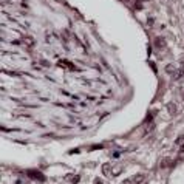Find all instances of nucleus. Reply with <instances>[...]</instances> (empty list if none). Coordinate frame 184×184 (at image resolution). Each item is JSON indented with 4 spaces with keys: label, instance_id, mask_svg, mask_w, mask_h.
Masks as SVG:
<instances>
[{
    "label": "nucleus",
    "instance_id": "f257e3e1",
    "mask_svg": "<svg viewBox=\"0 0 184 184\" xmlns=\"http://www.w3.org/2000/svg\"><path fill=\"white\" fill-rule=\"evenodd\" d=\"M153 47H155L156 50H166L167 42H166V39H164L163 36H156L155 39H153Z\"/></svg>",
    "mask_w": 184,
    "mask_h": 184
},
{
    "label": "nucleus",
    "instance_id": "f03ea898",
    "mask_svg": "<svg viewBox=\"0 0 184 184\" xmlns=\"http://www.w3.org/2000/svg\"><path fill=\"white\" fill-rule=\"evenodd\" d=\"M26 173L31 179H39V181H45V175L40 173L39 170H26Z\"/></svg>",
    "mask_w": 184,
    "mask_h": 184
},
{
    "label": "nucleus",
    "instance_id": "7ed1b4c3",
    "mask_svg": "<svg viewBox=\"0 0 184 184\" xmlns=\"http://www.w3.org/2000/svg\"><path fill=\"white\" fill-rule=\"evenodd\" d=\"M20 43L29 48V47H33V45L36 43V42H34V39H33L31 36H23V37H22V39H20Z\"/></svg>",
    "mask_w": 184,
    "mask_h": 184
},
{
    "label": "nucleus",
    "instance_id": "20e7f679",
    "mask_svg": "<svg viewBox=\"0 0 184 184\" xmlns=\"http://www.w3.org/2000/svg\"><path fill=\"white\" fill-rule=\"evenodd\" d=\"M155 127H156V124L155 122H147V124H145V127H144V132H143V135L145 136V135H150V133L153 132V130H155Z\"/></svg>",
    "mask_w": 184,
    "mask_h": 184
},
{
    "label": "nucleus",
    "instance_id": "39448f33",
    "mask_svg": "<svg viewBox=\"0 0 184 184\" xmlns=\"http://www.w3.org/2000/svg\"><path fill=\"white\" fill-rule=\"evenodd\" d=\"M144 179H145V175L144 173H138V175H135L132 178V181H133V184H143Z\"/></svg>",
    "mask_w": 184,
    "mask_h": 184
},
{
    "label": "nucleus",
    "instance_id": "423d86ee",
    "mask_svg": "<svg viewBox=\"0 0 184 184\" xmlns=\"http://www.w3.org/2000/svg\"><path fill=\"white\" fill-rule=\"evenodd\" d=\"M166 73H167V74H170L172 78H173V76H175V73H176L175 65H167V67H166Z\"/></svg>",
    "mask_w": 184,
    "mask_h": 184
},
{
    "label": "nucleus",
    "instance_id": "0eeeda50",
    "mask_svg": "<svg viewBox=\"0 0 184 184\" xmlns=\"http://www.w3.org/2000/svg\"><path fill=\"white\" fill-rule=\"evenodd\" d=\"M60 65V67H65V68H70V70H76V67L73 65L71 62H65V60H60V62H57Z\"/></svg>",
    "mask_w": 184,
    "mask_h": 184
},
{
    "label": "nucleus",
    "instance_id": "6e6552de",
    "mask_svg": "<svg viewBox=\"0 0 184 184\" xmlns=\"http://www.w3.org/2000/svg\"><path fill=\"white\" fill-rule=\"evenodd\" d=\"M172 164V161H170V158H164L163 161H161V164H159V167L161 169H166V167H169Z\"/></svg>",
    "mask_w": 184,
    "mask_h": 184
},
{
    "label": "nucleus",
    "instance_id": "1a4fd4ad",
    "mask_svg": "<svg viewBox=\"0 0 184 184\" xmlns=\"http://www.w3.org/2000/svg\"><path fill=\"white\" fill-rule=\"evenodd\" d=\"M110 170H112V167H110V164H104V166H102V173L104 175H108L110 173Z\"/></svg>",
    "mask_w": 184,
    "mask_h": 184
},
{
    "label": "nucleus",
    "instance_id": "9d476101",
    "mask_svg": "<svg viewBox=\"0 0 184 184\" xmlns=\"http://www.w3.org/2000/svg\"><path fill=\"white\" fill-rule=\"evenodd\" d=\"M167 110H169V113L175 114V112H176V110H175V104H169L167 105Z\"/></svg>",
    "mask_w": 184,
    "mask_h": 184
},
{
    "label": "nucleus",
    "instance_id": "9b49d317",
    "mask_svg": "<svg viewBox=\"0 0 184 184\" xmlns=\"http://www.w3.org/2000/svg\"><path fill=\"white\" fill-rule=\"evenodd\" d=\"M68 34H70L68 31H62V39H64L65 42H68V39H70V36H68Z\"/></svg>",
    "mask_w": 184,
    "mask_h": 184
},
{
    "label": "nucleus",
    "instance_id": "f8f14e48",
    "mask_svg": "<svg viewBox=\"0 0 184 184\" xmlns=\"http://www.w3.org/2000/svg\"><path fill=\"white\" fill-rule=\"evenodd\" d=\"M183 143H184V136H179V138H178V139H176V141H175V144H176V145H181Z\"/></svg>",
    "mask_w": 184,
    "mask_h": 184
},
{
    "label": "nucleus",
    "instance_id": "ddd939ff",
    "mask_svg": "<svg viewBox=\"0 0 184 184\" xmlns=\"http://www.w3.org/2000/svg\"><path fill=\"white\" fill-rule=\"evenodd\" d=\"M119 173H121V167H116V169H114V172H113V175L116 176V175H119Z\"/></svg>",
    "mask_w": 184,
    "mask_h": 184
},
{
    "label": "nucleus",
    "instance_id": "4468645a",
    "mask_svg": "<svg viewBox=\"0 0 184 184\" xmlns=\"http://www.w3.org/2000/svg\"><path fill=\"white\" fill-rule=\"evenodd\" d=\"M122 184H133V181H132V178H128V179H125V181H122Z\"/></svg>",
    "mask_w": 184,
    "mask_h": 184
},
{
    "label": "nucleus",
    "instance_id": "2eb2a0df",
    "mask_svg": "<svg viewBox=\"0 0 184 184\" xmlns=\"http://www.w3.org/2000/svg\"><path fill=\"white\" fill-rule=\"evenodd\" d=\"M79 179H80V178H79V175H76L74 178H73V183H74V184H76V183H79Z\"/></svg>",
    "mask_w": 184,
    "mask_h": 184
},
{
    "label": "nucleus",
    "instance_id": "dca6fc26",
    "mask_svg": "<svg viewBox=\"0 0 184 184\" xmlns=\"http://www.w3.org/2000/svg\"><path fill=\"white\" fill-rule=\"evenodd\" d=\"M94 184H102V179L101 178H96V179H94Z\"/></svg>",
    "mask_w": 184,
    "mask_h": 184
},
{
    "label": "nucleus",
    "instance_id": "f3484780",
    "mask_svg": "<svg viewBox=\"0 0 184 184\" xmlns=\"http://www.w3.org/2000/svg\"><path fill=\"white\" fill-rule=\"evenodd\" d=\"M184 152V145H181V149H179V153H183Z\"/></svg>",
    "mask_w": 184,
    "mask_h": 184
},
{
    "label": "nucleus",
    "instance_id": "a211bd4d",
    "mask_svg": "<svg viewBox=\"0 0 184 184\" xmlns=\"http://www.w3.org/2000/svg\"><path fill=\"white\" fill-rule=\"evenodd\" d=\"M183 101H184V91H183Z\"/></svg>",
    "mask_w": 184,
    "mask_h": 184
},
{
    "label": "nucleus",
    "instance_id": "6ab92c4d",
    "mask_svg": "<svg viewBox=\"0 0 184 184\" xmlns=\"http://www.w3.org/2000/svg\"><path fill=\"white\" fill-rule=\"evenodd\" d=\"M183 80H184V78H183Z\"/></svg>",
    "mask_w": 184,
    "mask_h": 184
}]
</instances>
